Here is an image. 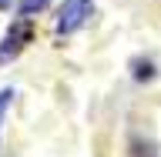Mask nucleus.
<instances>
[{"instance_id":"1","label":"nucleus","mask_w":161,"mask_h":157,"mask_svg":"<svg viewBox=\"0 0 161 157\" xmlns=\"http://www.w3.org/2000/svg\"><path fill=\"white\" fill-rule=\"evenodd\" d=\"M94 13L91 0H64V7L57 13V34H74L87 24V17Z\"/></svg>"},{"instance_id":"2","label":"nucleus","mask_w":161,"mask_h":157,"mask_svg":"<svg viewBox=\"0 0 161 157\" xmlns=\"http://www.w3.org/2000/svg\"><path fill=\"white\" fill-rule=\"evenodd\" d=\"M24 40H27V27H24V24L10 27L7 40H3V47H0V64H3V60H10V57H17L20 47H24Z\"/></svg>"},{"instance_id":"3","label":"nucleus","mask_w":161,"mask_h":157,"mask_svg":"<svg viewBox=\"0 0 161 157\" xmlns=\"http://www.w3.org/2000/svg\"><path fill=\"white\" fill-rule=\"evenodd\" d=\"M44 7H47V0H24L20 3V17H30L34 10H44Z\"/></svg>"},{"instance_id":"4","label":"nucleus","mask_w":161,"mask_h":157,"mask_svg":"<svg viewBox=\"0 0 161 157\" xmlns=\"http://www.w3.org/2000/svg\"><path fill=\"white\" fill-rule=\"evenodd\" d=\"M10 97H14V90H0V124H3V114H7V107H10Z\"/></svg>"},{"instance_id":"5","label":"nucleus","mask_w":161,"mask_h":157,"mask_svg":"<svg viewBox=\"0 0 161 157\" xmlns=\"http://www.w3.org/2000/svg\"><path fill=\"white\" fill-rule=\"evenodd\" d=\"M3 7H10V0H0V10H3Z\"/></svg>"}]
</instances>
